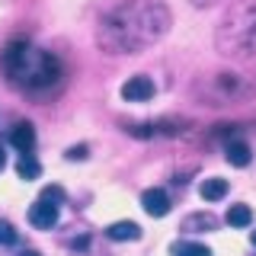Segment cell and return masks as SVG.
<instances>
[{"instance_id":"52a82bcc","label":"cell","mask_w":256,"mask_h":256,"mask_svg":"<svg viewBox=\"0 0 256 256\" xmlns=\"http://www.w3.org/2000/svg\"><path fill=\"white\" fill-rule=\"evenodd\" d=\"M10 144L16 148V154H32L36 150V128H32V122H16L10 128Z\"/></svg>"},{"instance_id":"ffe728a7","label":"cell","mask_w":256,"mask_h":256,"mask_svg":"<svg viewBox=\"0 0 256 256\" xmlns=\"http://www.w3.org/2000/svg\"><path fill=\"white\" fill-rule=\"evenodd\" d=\"M20 256H42V253H36V250H26V253H20Z\"/></svg>"},{"instance_id":"d6986e66","label":"cell","mask_w":256,"mask_h":256,"mask_svg":"<svg viewBox=\"0 0 256 256\" xmlns=\"http://www.w3.org/2000/svg\"><path fill=\"white\" fill-rule=\"evenodd\" d=\"M6 166V154H4V148H0V170Z\"/></svg>"},{"instance_id":"e0dca14e","label":"cell","mask_w":256,"mask_h":256,"mask_svg":"<svg viewBox=\"0 0 256 256\" xmlns=\"http://www.w3.org/2000/svg\"><path fill=\"white\" fill-rule=\"evenodd\" d=\"M13 240H16V230H13V224L0 221V244H13Z\"/></svg>"},{"instance_id":"9a60e30c","label":"cell","mask_w":256,"mask_h":256,"mask_svg":"<svg viewBox=\"0 0 256 256\" xmlns=\"http://www.w3.org/2000/svg\"><path fill=\"white\" fill-rule=\"evenodd\" d=\"M16 173H20L22 180H36V176H42V166L32 160V154H20V160H16Z\"/></svg>"},{"instance_id":"277c9868","label":"cell","mask_w":256,"mask_h":256,"mask_svg":"<svg viewBox=\"0 0 256 256\" xmlns=\"http://www.w3.org/2000/svg\"><path fill=\"white\" fill-rule=\"evenodd\" d=\"M246 93H250V86L237 74H214L202 86V96L208 100V106H228V102H237L240 96H246Z\"/></svg>"},{"instance_id":"ac0fdd59","label":"cell","mask_w":256,"mask_h":256,"mask_svg":"<svg viewBox=\"0 0 256 256\" xmlns=\"http://www.w3.org/2000/svg\"><path fill=\"white\" fill-rule=\"evenodd\" d=\"M84 154H86V148H74V150H70L68 157H74V160H80V157H84Z\"/></svg>"},{"instance_id":"8fae6325","label":"cell","mask_w":256,"mask_h":256,"mask_svg":"<svg viewBox=\"0 0 256 256\" xmlns=\"http://www.w3.org/2000/svg\"><path fill=\"white\" fill-rule=\"evenodd\" d=\"M170 256H212L205 244H196V240H176L170 246Z\"/></svg>"},{"instance_id":"5bb4252c","label":"cell","mask_w":256,"mask_h":256,"mask_svg":"<svg viewBox=\"0 0 256 256\" xmlns=\"http://www.w3.org/2000/svg\"><path fill=\"white\" fill-rule=\"evenodd\" d=\"M218 228V218L214 214H189L182 221V230H214Z\"/></svg>"},{"instance_id":"9c48e42d","label":"cell","mask_w":256,"mask_h":256,"mask_svg":"<svg viewBox=\"0 0 256 256\" xmlns=\"http://www.w3.org/2000/svg\"><path fill=\"white\" fill-rule=\"evenodd\" d=\"M106 234H109V240H138L141 237V228L134 221H116V224H109V228H106Z\"/></svg>"},{"instance_id":"3957f363","label":"cell","mask_w":256,"mask_h":256,"mask_svg":"<svg viewBox=\"0 0 256 256\" xmlns=\"http://www.w3.org/2000/svg\"><path fill=\"white\" fill-rule=\"evenodd\" d=\"M214 48L230 61H244L256 54V0H234L224 13Z\"/></svg>"},{"instance_id":"44dd1931","label":"cell","mask_w":256,"mask_h":256,"mask_svg":"<svg viewBox=\"0 0 256 256\" xmlns=\"http://www.w3.org/2000/svg\"><path fill=\"white\" fill-rule=\"evenodd\" d=\"M250 240H253V246H256V230H253V237H250Z\"/></svg>"},{"instance_id":"4fadbf2b","label":"cell","mask_w":256,"mask_h":256,"mask_svg":"<svg viewBox=\"0 0 256 256\" xmlns=\"http://www.w3.org/2000/svg\"><path fill=\"white\" fill-rule=\"evenodd\" d=\"M224 221H228L230 228H250V224H253V212L246 205H230Z\"/></svg>"},{"instance_id":"2e32d148","label":"cell","mask_w":256,"mask_h":256,"mask_svg":"<svg viewBox=\"0 0 256 256\" xmlns=\"http://www.w3.org/2000/svg\"><path fill=\"white\" fill-rule=\"evenodd\" d=\"M42 198H48V202H54V205H61V202H64V189L45 186V189H42Z\"/></svg>"},{"instance_id":"7c38bea8","label":"cell","mask_w":256,"mask_h":256,"mask_svg":"<svg viewBox=\"0 0 256 256\" xmlns=\"http://www.w3.org/2000/svg\"><path fill=\"white\" fill-rule=\"evenodd\" d=\"M250 160H253V154H250V148H246L244 141H228V164L246 166Z\"/></svg>"},{"instance_id":"5b68a950","label":"cell","mask_w":256,"mask_h":256,"mask_svg":"<svg viewBox=\"0 0 256 256\" xmlns=\"http://www.w3.org/2000/svg\"><path fill=\"white\" fill-rule=\"evenodd\" d=\"M154 93H157L154 80H150V77H144V74H138V77H128L125 84H122V100H125V102H148Z\"/></svg>"},{"instance_id":"30bf717a","label":"cell","mask_w":256,"mask_h":256,"mask_svg":"<svg viewBox=\"0 0 256 256\" xmlns=\"http://www.w3.org/2000/svg\"><path fill=\"white\" fill-rule=\"evenodd\" d=\"M198 196H202L205 202H221V198L228 196V182L218 180V176H212V180H205L202 186H198Z\"/></svg>"},{"instance_id":"6da1fadb","label":"cell","mask_w":256,"mask_h":256,"mask_svg":"<svg viewBox=\"0 0 256 256\" xmlns=\"http://www.w3.org/2000/svg\"><path fill=\"white\" fill-rule=\"evenodd\" d=\"M173 13L164 0H122L100 20L96 45L106 54H134L170 32Z\"/></svg>"},{"instance_id":"ba28073f","label":"cell","mask_w":256,"mask_h":256,"mask_svg":"<svg viewBox=\"0 0 256 256\" xmlns=\"http://www.w3.org/2000/svg\"><path fill=\"white\" fill-rule=\"evenodd\" d=\"M141 205H144V212H148L150 218H164V214L170 212V196H166L164 189H144Z\"/></svg>"},{"instance_id":"7a4b0ae2","label":"cell","mask_w":256,"mask_h":256,"mask_svg":"<svg viewBox=\"0 0 256 256\" xmlns=\"http://www.w3.org/2000/svg\"><path fill=\"white\" fill-rule=\"evenodd\" d=\"M0 68L13 84L26 86V90H45V86L61 80V61L45 48L29 45L26 38L10 42L0 54Z\"/></svg>"},{"instance_id":"8992f818","label":"cell","mask_w":256,"mask_h":256,"mask_svg":"<svg viewBox=\"0 0 256 256\" xmlns=\"http://www.w3.org/2000/svg\"><path fill=\"white\" fill-rule=\"evenodd\" d=\"M29 224L32 228H38V230H48V228H54L58 224V205L54 202H48V198H38L36 205H29Z\"/></svg>"}]
</instances>
